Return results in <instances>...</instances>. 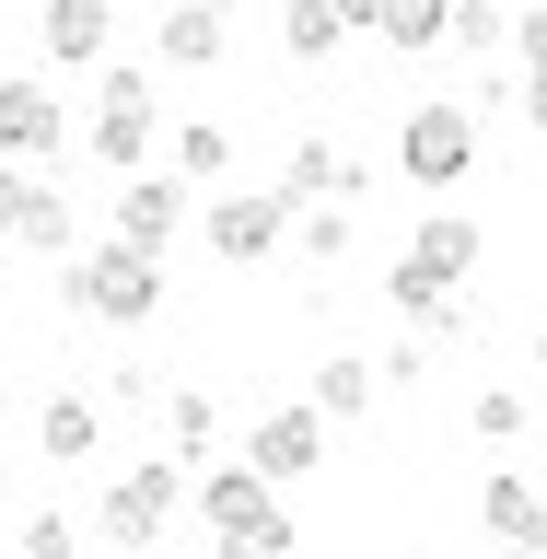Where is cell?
<instances>
[{
  "instance_id": "cell-1",
  "label": "cell",
  "mask_w": 547,
  "mask_h": 559,
  "mask_svg": "<svg viewBox=\"0 0 547 559\" xmlns=\"http://www.w3.org/2000/svg\"><path fill=\"white\" fill-rule=\"evenodd\" d=\"M187 513L210 524V536H222V548H245V559H292L304 548V524H292V489L269 478V466H210L199 454V478H187Z\"/></svg>"
},
{
  "instance_id": "cell-2",
  "label": "cell",
  "mask_w": 547,
  "mask_h": 559,
  "mask_svg": "<svg viewBox=\"0 0 547 559\" xmlns=\"http://www.w3.org/2000/svg\"><path fill=\"white\" fill-rule=\"evenodd\" d=\"M59 304L82 314V326H152V314H164V257L129 245V234H105L94 257L59 269Z\"/></svg>"
},
{
  "instance_id": "cell-3",
  "label": "cell",
  "mask_w": 547,
  "mask_h": 559,
  "mask_svg": "<svg viewBox=\"0 0 547 559\" xmlns=\"http://www.w3.org/2000/svg\"><path fill=\"white\" fill-rule=\"evenodd\" d=\"M152 129H164V82L140 59H94V117H82V152H94L105 175H129L140 152H152Z\"/></svg>"
},
{
  "instance_id": "cell-4",
  "label": "cell",
  "mask_w": 547,
  "mask_h": 559,
  "mask_svg": "<svg viewBox=\"0 0 547 559\" xmlns=\"http://www.w3.org/2000/svg\"><path fill=\"white\" fill-rule=\"evenodd\" d=\"M396 175L408 187H466L478 175V105L466 94H419L396 117Z\"/></svg>"
},
{
  "instance_id": "cell-5",
  "label": "cell",
  "mask_w": 547,
  "mask_h": 559,
  "mask_svg": "<svg viewBox=\"0 0 547 559\" xmlns=\"http://www.w3.org/2000/svg\"><path fill=\"white\" fill-rule=\"evenodd\" d=\"M187 513V454H152V466H117L94 489V536L105 548H152L164 524Z\"/></svg>"
},
{
  "instance_id": "cell-6",
  "label": "cell",
  "mask_w": 547,
  "mask_h": 559,
  "mask_svg": "<svg viewBox=\"0 0 547 559\" xmlns=\"http://www.w3.org/2000/svg\"><path fill=\"white\" fill-rule=\"evenodd\" d=\"M199 245L222 257V269H269L280 245H292V199H280V187H210Z\"/></svg>"
},
{
  "instance_id": "cell-7",
  "label": "cell",
  "mask_w": 547,
  "mask_h": 559,
  "mask_svg": "<svg viewBox=\"0 0 547 559\" xmlns=\"http://www.w3.org/2000/svg\"><path fill=\"white\" fill-rule=\"evenodd\" d=\"M326 431H338V419L314 408V396H280V408L257 419V431H245V466H269L280 489H304L314 466H326Z\"/></svg>"
},
{
  "instance_id": "cell-8",
  "label": "cell",
  "mask_w": 547,
  "mask_h": 559,
  "mask_svg": "<svg viewBox=\"0 0 547 559\" xmlns=\"http://www.w3.org/2000/svg\"><path fill=\"white\" fill-rule=\"evenodd\" d=\"M117 234L152 245V257H175V245H187V175L129 164V175H117Z\"/></svg>"
},
{
  "instance_id": "cell-9",
  "label": "cell",
  "mask_w": 547,
  "mask_h": 559,
  "mask_svg": "<svg viewBox=\"0 0 547 559\" xmlns=\"http://www.w3.org/2000/svg\"><path fill=\"white\" fill-rule=\"evenodd\" d=\"M59 140H70V105L47 94V82H24V70H0V152H12V164H47Z\"/></svg>"
},
{
  "instance_id": "cell-10",
  "label": "cell",
  "mask_w": 547,
  "mask_h": 559,
  "mask_svg": "<svg viewBox=\"0 0 547 559\" xmlns=\"http://www.w3.org/2000/svg\"><path fill=\"white\" fill-rule=\"evenodd\" d=\"M269 187H280L292 210H304V199H373V164H349V152H326V140H292Z\"/></svg>"
},
{
  "instance_id": "cell-11",
  "label": "cell",
  "mask_w": 547,
  "mask_h": 559,
  "mask_svg": "<svg viewBox=\"0 0 547 559\" xmlns=\"http://www.w3.org/2000/svg\"><path fill=\"white\" fill-rule=\"evenodd\" d=\"M35 35H47V59H59V70H94L105 47H117V0H47Z\"/></svg>"
},
{
  "instance_id": "cell-12",
  "label": "cell",
  "mask_w": 547,
  "mask_h": 559,
  "mask_svg": "<svg viewBox=\"0 0 547 559\" xmlns=\"http://www.w3.org/2000/svg\"><path fill=\"white\" fill-rule=\"evenodd\" d=\"M384 304L408 314V326H466V280H443V269H419L408 245H396V269H384Z\"/></svg>"
},
{
  "instance_id": "cell-13",
  "label": "cell",
  "mask_w": 547,
  "mask_h": 559,
  "mask_svg": "<svg viewBox=\"0 0 547 559\" xmlns=\"http://www.w3.org/2000/svg\"><path fill=\"white\" fill-rule=\"evenodd\" d=\"M35 443H47V466H94L105 454V408L82 396V384H59V396L35 408Z\"/></svg>"
},
{
  "instance_id": "cell-14",
  "label": "cell",
  "mask_w": 547,
  "mask_h": 559,
  "mask_svg": "<svg viewBox=\"0 0 547 559\" xmlns=\"http://www.w3.org/2000/svg\"><path fill=\"white\" fill-rule=\"evenodd\" d=\"M361 35H384L396 59H419V47L454 35V0H361Z\"/></svg>"
},
{
  "instance_id": "cell-15",
  "label": "cell",
  "mask_w": 547,
  "mask_h": 559,
  "mask_svg": "<svg viewBox=\"0 0 547 559\" xmlns=\"http://www.w3.org/2000/svg\"><path fill=\"white\" fill-rule=\"evenodd\" d=\"M408 257H419V269H443V280H478L489 234H478V222H466V210H419V234H408Z\"/></svg>"
},
{
  "instance_id": "cell-16",
  "label": "cell",
  "mask_w": 547,
  "mask_h": 559,
  "mask_svg": "<svg viewBox=\"0 0 547 559\" xmlns=\"http://www.w3.org/2000/svg\"><path fill=\"white\" fill-rule=\"evenodd\" d=\"M222 24H234V12H210V0H175L164 35H152V47H164V70H210V59H222Z\"/></svg>"
},
{
  "instance_id": "cell-17",
  "label": "cell",
  "mask_w": 547,
  "mask_h": 559,
  "mask_svg": "<svg viewBox=\"0 0 547 559\" xmlns=\"http://www.w3.org/2000/svg\"><path fill=\"white\" fill-rule=\"evenodd\" d=\"M373 384H384V361L326 349V361H314V408H326V419H361V408H373Z\"/></svg>"
},
{
  "instance_id": "cell-18",
  "label": "cell",
  "mask_w": 547,
  "mask_h": 559,
  "mask_svg": "<svg viewBox=\"0 0 547 559\" xmlns=\"http://www.w3.org/2000/svg\"><path fill=\"white\" fill-rule=\"evenodd\" d=\"M210 443H222V408H210L199 384H175V396H164V454H187V466H199Z\"/></svg>"
},
{
  "instance_id": "cell-19",
  "label": "cell",
  "mask_w": 547,
  "mask_h": 559,
  "mask_svg": "<svg viewBox=\"0 0 547 559\" xmlns=\"http://www.w3.org/2000/svg\"><path fill=\"white\" fill-rule=\"evenodd\" d=\"M338 35H349L338 0H280V47H292V59H326Z\"/></svg>"
},
{
  "instance_id": "cell-20",
  "label": "cell",
  "mask_w": 547,
  "mask_h": 559,
  "mask_svg": "<svg viewBox=\"0 0 547 559\" xmlns=\"http://www.w3.org/2000/svg\"><path fill=\"white\" fill-rule=\"evenodd\" d=\"M175 175L222 187V175H234V129H222V117H187V129H175Z\"/></svg>"
},
{
  "instance_id": "cell-21",
  "label": "cell",
  "mask_w": 547,
  "mask_h": 559,
  "mask_svg": "<svg viewBox=\"0 0 547 559\" xmlns=\"http://www.w3.org/2000/svg\"><path fill=\"white\" fill-rule=\"evenodd\" d=\"M524 501H536V478H524V466H489V478H478V524L501 536V548L524 536Z\"/></svg>"
},
{
  "instance_id": "cell-22",
  "label": "cell",
  "mask_w": 547,
  "mask_h": 559,
  "mask_svg": "<svg viewBox=\"0 0 547 559\" xmlns=\"http://www.w3.org/2000/svg\"><path fill=\"white\" fill-rule=\"evenodd\" d=\"M70 234H82V222H70V199H59V187H35V199H24V234H12V245H24V257H70Z\"/></svg>"
},
{
  "instance_id": "cell-23",
  "label": "cell",
  "mask_w": 547,
  "mask_h": 559,
  "mask_svg": "<svg viewBox=\"0 0 547 559\" xmlns=\"http://www.w3.org/2000/svg\"><path fill=\"white\" fill-rule=\"evenodd\" d=\"M443 47H466V59H501V47H513V12H501V0H454V35Z\"/></svg>"
},
{
  "instance_id": "cell-24",
  "label": "cell",
  "mask_w": 547,
  "mask_h": 559,
  "mask_svg": "<svg viewBox=\"0 0 547 559\" xmlns=\"http://www.w3.org/2000/svg\"><path fill=\"white\" fill-rule=\"evenodd\" d=\"M466 431H478V443H513V431H524V396H513V384H478V396H466Z\"/></svg>"
},
{
  "instance_id": "cell-25",
  "label": "cell",
  "mask_w": 547,
  "mask_h": 559,
  "mask_svg": "<svg viewBox=\"0 0 547 559\" xmlns=\"http://www.w3.org/2000/svg\"><path fill=\"white\" fill-rule=\"evenodd\" d=\"M12 548H24V559H70V548H82V524H70V513H35V524H12Z\"/></svg>"
},
{
  "instance_id": "cell-26",
  "label": "cell",
  "mask_w": 547,
  "mask_h": 559,
  "mask_svg": "<svg viewBox=\"0 0 547 559\" xmlns=\"http://www.w3.org/2000/svg\"><path fill=\"white\" fill-rule=\"evenodd\" d=\"M24 199H35V164H12V152H0V245L24 234Z\"/></svg>"
},
{
  "instance_id": "cell-27",
  "label": "cell",
  "mask_w": 547,
  "mask_h": 559,
  "mask_svg": "<svg viewBox=\"0 0 547 559\" xmlns=\"http://www.w3.org/2000/svg\"><path fill=\"white\" fill-rule=\"evenodd\" d=\"M513 105H524V129H547V47L524 59V82H513Z\"/></svg>"
},
{
  "instance_id": "cell-28",
  "label": "cell",
  "mask_w": 547,
  "mask_h": 559,
  "mask_svg": "<svg viewBox=\"0 0 547 559\" xmlns=\"http://www.w3.org/2000/svg\"><path fill=\"white\" fill-rule=\"evenodd\" d=\"M536 47H547V0H524L513 12V59H536Z\"/></svg>"
},
{
  "instance_id": "cell-29",
  "label": "cell",
  "mask_w": 547,
  "mask_h": 559,
  "mask_svg": "<svg viewBox=\"0 0 547 559\" xmlns=\"http://www.w3.org/2000/svg\"><path fill=\"white\" fill-rule=\"evenodd\" d=\"M513 548H547V489L524 501V536H513Z\"/></svg>"
},
{
  "instance_id": "cell-30",
  "label": "cell",
  "mask_w": 547,
  "mask_h": 559,
  "mask_svg": "<svg viewBox=\"0 0 547 559\" xmlns=\"http://www.w3.org/2000/svg\"><path fill=\"white\" fill-rule=\"evenodd\" d=\"M210 12H245V0H210Z\"/></svg>"
},
{
  "instance_id": "cell-31",
  "label": "cell",
  "mask_w": 547,
  "mask_h": 559,
  "mask_svg": "<svg viewBox=\"0 0 547 559\" xmlns=\"http://www.w3.org/2000/svg\"><path fill=\"white\" fill-rule=\"evenodd\" d=\"M0 466H12V431H0Z\"/></svg>"
},
{
  "instance_id": "cell-32",
  "label": "cell",
  "mask_w": 547,
  "mask_h": 559,
  "mask_svg": "<svg viewBox=\"0 0 547 559\" xmlns=\"http://www.w3.org/2000/svg\"><path fill=\"white\" fill-rule=\"evenodd\" d=\"M536 361H547V326H536Z\"/></svg>"
}]
</instances>
